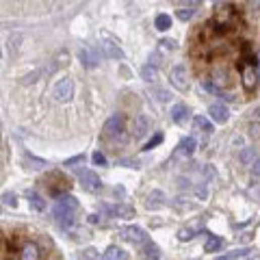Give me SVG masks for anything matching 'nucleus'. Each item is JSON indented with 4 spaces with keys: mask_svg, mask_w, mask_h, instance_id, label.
<instances>
[{
    "mask_svg": "<svg viewBox=\"0 0 260 260\" xmlns=\"http://www.w3.org/2000/svg\"><path fill=\"white\" fill-rule=\"evenodd\" d=\"M238 24H241V13H238L234 7H219V9L215 11L213 26L219 35L238 31Z\"/></svg>",
    "mask_w": 260,
    "mask_h": 260,
    "instance_id": "f257e3e1",
    "label": "nucleus"
},
{
    "mask_svg": "<svg viewBox=\"0 0 260 260\" xmlns=\"http://www.w3.org/2000/svg\"><path fill=\"white\" fill-rule=\"evenodd\" d=\"M52 96L56 102H70L72 96H74V81H72V78H61V81L54 85Z\"/></svg>",
    "mask_w": 260,
    "mask_h": 260,
    "instance_id": "f03ea898",
    "label": "nucleus"
},
{
    "mask_svg": "<svg viewBox=\"0 0 260 260\" xmlns=\"http://www.w3.org/2000/svg\"><path fill=\"white\" fill-rule=\"evenodd\" d=\"M78 178L87 191H100L102 189V180L98 178V173H93L91 169H81L78 171Z\"/></svg>",
    "mask_w": 260,
    "mask_h": 260,
    "instance_id": "7ed1b4c3",
    "label": "nucleus"
},
{
    "mask_svg": "<svg viewBox=\"0 0 260 260\" xmlns=\"http://www.w3.org/2000/svg\"><path fill=\"white\" fill-rule=\"evenodd\" d=\"M150 130V119L148 115H137L133 119V124H130V133H133L135 139H141V137H146Z\"/></svg>",
    "mask_w": 260,
    "mask_h": 260,
    "instance_id": "20e7f679",
    "label": "nucleus"
},
{
    "mask_svg": "<svg viewBox=\"0 0 260 260\" xmlns=\"http://www.w3.org/2000/svg\"><path fill=\"white\" fill-rule=\"evenodd\" d=\"M171 85L176 87V89L180 91H184V89H189V78H186V70H184V65H176V68L171 70Z\"/></svg>",
    "mask_w": 260,
    "mask_h": 260,
    "instance_id": "39448f33",
    "label": "nucleus"
},
{
    "mask_svg": "<svg viewBox=\"0 0 260 260\" xmlns=\"http://www.w3.org/2000/svg\"><path fill=\"white\" fill-rule=\"evenodd\" d=\"M108 215L117 217V219H133L135 217V208L128 204H113V206H102Z\"/></svg>",
    "mask_w": 260,
    "mask_h": 260,
    "instance_id": "423d86ee",
    "label": "nucleus"
},
{
    "mask_svg": "<svg viewBox=\"0 0 260 260\" xmlns=\"http://www.w3.org/2000/svg\"><path fill=\"white\" fill-rule=\"evenodd\" d=\"M78 211V200L74 195H61L54 206V213H76Z\"/></svg>",
    "mask_w": 260,
    "mask_h": 260,
    "instance_id": "0eeeda50",
    "label": "nucleus"
},
{
    "mask_svg": "<svg viewBox=\"0 0 260 260\" xmlns=\"http://www.w3.org/2000/svg\"><path fill=\"white\" fill-rule=\"evenodd\" d=\"M126 232V238L130 243H135V245H146L148 241H150V236L146 234V230L143 228H139V226H130V228H126L124 230Z\"/></svg>",
    "mask_w": 260,
    "mask_h": 260,
    "instance_id": "6e6552de",
    "label": "nucleus"
},
{
    "mask_svg": "<svg viewBox=\"0 0 260 260\" xmlns=\"http://www.w3.org/2000/svg\"><path fill=\"white\" fill-rule=\"evenodd\" d=\"M121 130H124V117H121V115H113L104 126V135L106 137H119Z\"/></svg>",
    "mask_w": 260,
    "mask_h": 260,
    "instance_id": "1a4fd4ad",
    "label": "nucleus"
},
{
    "mask_svg": "<svg viewBox=\"0 0 260 260\" xmlns=\"http://www.w3.org/2000/svg\"><path fill=\"white\" fill-rule=\"evenodd\" d=\"M208 113H211L213 121H217V124H226L230 119V111L226 104H211L208 106Z\"/></svg>",
    "mask_w": 260,
    "mask_h": 260,
    "instance_id": "9d476101",
    "label": "nucleus"
},
{
    "mask_svg": "<svg viewBox=\"0 0 260 260\" xmlns=\"http://www.w3.org/2000/svg\"><path fill=\"white\" fill-rule=\"evenodd\" d=\"M163 206H165V193L158 191V189L150 191L148 200H146V208H148V211H158V208H163Z\"/></svg>",
    "mask_w": 260,
    "mask_h": 260,
    "instance_id": "9b49d317",
    "label": "nucleus"
},
{
    "mask_svg": "<svg viewBox=\"0 0 260 260\" xmlns=\"http://www.w3.org/2000/svg\"><path fill=\"white\" fill-rule=\"evenodd\" d=\"M100 50L111 59H124V50L117 46V41H100Z\"/></svg>",
    "mask_w": 260,
    "mask_h": 260,
    "instance_id": "f8f14e48",
    "label": "nucleus"
},
{
    "mask_svg": "<svg viewBox=\"0 0 260 260\" xmlns=\"http://www.w3.org/2000/svg\"><path fill=\"white\" fill-rule=\"evenodd\" d=\"M78 59H81V63L85 65V68H89L93 70L98 65V54L93 52L91 48H83V50H78Z\"/></svg>",
    "mask_w": 260,
    "mask_h": 260,
    "instance_id": "ddd939ff",
    "label": "nucleus"
},
{
    "mask_svg": "<svg viewBox=\"0 0 260 260\" xmlns=\"http://www.w3.org/2000/svg\"><path fill=\"white\" fill-rule=\"evenodd\" d=\"M39 258H41V251L35 243H26L20 249V260H39Z\"/></svg>",
    "mask_w": 260,
    "mask_h": 260,
    "instance_id": "4468645a",
    "label": "nucleus"
},
{
    "mask_svg": "<svg viewBox=\"0 0 260 260\" xmlns=\"http://www.w3.org/2000/svg\"><path fill=\"white\" fill-rule=\"evenodd\" d=\"M54 217L63 230H72L76 226V213H54Z\"/></svg>",
    "mask_w": 260,
    "mask_h": 260,
    "instance_id": "2eb2a0df",
    "label": "nucleus"
},
{
    "mask_svg": "<svg viewBox=\"0 0 260 260\" xmlns=\"http://www.w3.org/2000/svg\"><path fill=\"white\" fill-rule=\"evenodd\" d=\"M189 117V106H184V104H176L171 108V119L176 121V124H182V121Z\"/></svg>",
    "mask_w": 260,
    "mask_h": 260,
    "instance_id": "dca6fc26",
    "label": "nucleus"
},
{
    "mask_svg": "<svg viewBox=\"0 0 260 260\" xmlns=\"http://www.w3.org/2000/svg\"><path fill=\"white\" fill-rule=\"evenodd\" d=\"M195 148H198V141H195L193 137H184V139L180 141V152H182L184 156H193Z\"/></svg>",
    "mask_w": 260,
    "mask_h": 260,
    "instance_id": "f3484780",
    "label": "nucleus"
},
{
    "mask_svg": "<svg viewBox=\"0 0 260 260\" xmlns=\"http://www.w3.org/2000/svg\"><path fill=\"white\" fill-rule=\"evenodd\" d=\"M104 260H128V254L121 247H115V245H111V247L104 251Z\"/></svg>",
    "mask_w": 260,
    "mask_h": 260,
    "instance_id": "a211bd4d",
    "label": "nucleus"
},
{
    "mask_svg": "<svg viewBox=\"0 0 260 260\" xmlns=\"http://www.w3.org/2000/svg\"><path fill=\"white\" fill-rule=\"evenodd\" d=\"M143 256H146L148 260H163L161 249H158L152 241H148V243H146V247H143Z\"/></svg>",
    "mask_w": 260,
    "mask_h": 260,
    "instance_id": "6ab92c4d",
    "label": "nucleus"
},
{
    "mask_svg": "<svg viewBox=\"0 0 260 260\" xmlns=\"http://www.w3.org/2000/svg\"><path fill=\"white\" fill-rule=\"evenodd\" d=\"M141 78L146 83H154L158 78V68H154V65H150V63L143 65V68H141Z\"/></svg>",
    "mask_w": 260,
    "mask_h": 260,
    "instance_id": "aec40b11",
    "label": "nucleus"
},
{
    "mask_svg": "<svg viewBox=\"0 0 260 260\" xmlns=\"http://www.w3.org/2000/svg\"><path fill=\"white\" fill-rule=\"evenodd\" d=\"M26 198H28V202H31V206L35 208V211H43V208H46V202H43V198H41V195H37V193H35V191H28L26 193Z\"/></svg>",
    "mask_w": 260,
    "mask_h": 260,
    "instance_id": "412c9836",
    "label": "nucleus"
},
{
    "mask_svg": "<svg viewBox=\"0 0 260 260\" xmlns=\"http://www.w3.org/2000/svg\"><path fill=\"white\" fill-rule=\"evenodd\" d=\"M154 26L158 28V31H169L171 28V18L167 16V13H158L156 20H154Z\"/></svg>",
    "mask_w": 260,
    "mask_h": 260,
    "instance_id": "4be33fe9",
    "label": "nucleus"
},
{
    "mask_svg": "<svg viewBox=\"0 0 260 260\" xmlns=\"http://www.w3.org/2000/svg\"><path fill=\"white\" fill-rule=\"evenodd\" d=\"M193 128L195 130H202V133H213V124L206 117H202V115H198V117L193 119Z\"/></svg>",
    "mask_w": 260,
    "mask_h": 260,
    "instance_id": "5701e85b",
    "label": "nucleus"
},
{
    "mask_svg": "<svg viewBox=\"0 0 260 260\" xmlns=\"http://www.w3.org/2000/svg\"><path fill=\"white\" fill-rule=\"evenodd\" d=\"M152 93L156 96L158 102H169V100H171V93H169L167 89H163V87H154V89H152Z\"/></svg>",
    "mask_w": 260,
    "mask_h": 260,
    "instance_id": "b1692460",
    "label": "nucleus"
},
{
    "mask_svg": "<svg viewBox=\"0 0 260 260\" xmlns=\"http://www.w3.org/2000/svg\"><path fill=\"white\" fill-rule=\"evenodd\" d=\"M81 260H104L102 256L98 254V249H93V247H87L83 254H81Z\"/></svg>",
    "mask_w": 260,
    "mask_h": 260,
    "instance_id": "393cba45",
    "label": "nucleus"
},
{
    "mask_svg": "<svg viewBox=\"0 0 260 260\" xmlns=\"http://www.w3.org/2000/svg\"><path fill=\"white\" fill-rule=\"evenodd\" d=\"M221 243H223V241H221L219 236H211V238L206 241V247H204V249H206V251H217V249L221 247Z\"/></svg>",
    "mask_w": 260,
    "mask_h": 260,
    "instance_id": "a878e982",
    "label": "nucleus"
},
{
    "mask_svg": "<svg viewBox=\"0 0 260 260\" xmlns=\"http://www.w3.org/2000/svg\"><path fill=\"white\" fill-rule=\"evenodd\" d=\"M238 158H241V163H243V165H251V163H254V148L243 150V152H241V156H238Z\"/></svg>",
    "mask_w": 260,
    "mask_h": 260,
    "instance_id": "bb28decb",
    "label": "nucleus"
},
{
    "mask_svg": "<svg viewBox=\"0 0 260 260\" xmlns=\"http://www.w3.org/2000/svg\"><path fill=\"white\" fill-rule=\"evenodd\" d=\"M171 50H176V41H171V39L158 41V52H171Z\"/></svg>",
    "mask_w": 260,
    "mask_h": 260,
    "instance_id": "cd10ccee",
    "label": "nucleus"
},
{
    "mask_svg": "<svg viewBox=\"0 0 260 260\" xmlns=\"http://www.w3.org/2000/svg\"><path fill=\"white\" fill-rule=\"evenodd\" d=\"M195 236V228H180L178 230V238L180 241H191Z\"/></svg>",
    "mask_w": 260,
    "mask_h": 260,
    "instance_id": "c85d7f7f",
    "label": "nucleus"
},
{
    "mask_svg": "<svg viewBox=\"0 0 260 260\" xmlns=\"http://www.w3.org/2000/svg\"><path fill=\"white\" fill-rule=\"evenodd\" d=\"M247 254V249H238V251H232V254H226V256H219V258H215V260H236V258H241Z\"/></svg>",
    "mask_w": 260,
    "mask_h": 260,
    "instance_id": "c756f323",
    "label": "nucleus"
},
{
    "mask_svg": "<svg viewBox=\"0 0 260 260\" xmlns=\"http://www.w3.org/2000/svg\"><path fill=\"white\" fill-rule=\"evenodd\" d=\"M178 20H182V22H186V20H191L193 18V9L191 7H186V9H178Z\"/></svg>",
    "mask_w": 260,
    "mask_h": 260,
    "instance_id": "7c9ffc66",
    "label": "nucleus"
},
{
    "mask_svg": "<svg viewBox=\"0 0 260 260\" xmlns=\"http://www.w3.org/2000/svg\"><path fill=\"white\" fill-rule=\"evenodd\" d=\"M93 163H96V165H100V167H106V158H104V154H102V152H93Z\"/></svg>",
    "mask_w": 260,
    "mask_h": 260,
    "instance_id": "2f4dec72",
    "label": "nucleus"
},
{
    "mask_svg": "<svg viewBox=\"0 0 260 260\" xmlns=\"http://www.w3.org/2000/svg\"><path fill=\"white\" fill-rule=\"evenodd\" d=\"M3 200H5V204H7V206H11V208H13V206H18V200H16V195H13V193H5V195H3Z\"/></svg>",
    "mask_w": 260,
    "mask_h": 260,
    "instance_id": "473e14b6",
    "label": "nucleus"
},
{
    "mask_svg": "<svg viewBox=\"0 0 260 260\" xmlns=\"http://www.w3.org/2000/svg\"><path fill=\"white\" fill-rule=\"evenodd\" d=\"M251 176H254V178H260V156L256 158L254 163H251Z\"/></svg>",
    "mask_w": 260,
    "mask_h": 260,
    "instance_id": "72a5a7b5",
    "label": "nucleus"
},
{
    "mask_svg": "<svg viewBox=\"0 0 260 260\" xmlns=\"http://www.w3.org/2000/svg\"><path fill=\"white\" fill-rule=\"evenodd\" d=\"M85 161V156L83 154H78V156H74V158H70V161H65L63 165H68V167H74L76 163H83Z\"/></svg>",
    "mask_w": 260,
    "mask_h": 260,
    "instance_id": "f704fd0d",
    "label": "nucleus"
},
{
    "mask_svg": "<svg viewBox=\"0 0 260 260\" xmlns=\"http://www.w3.org/2000/svg\"><path fill=\"white\" fill-rule=\"evenodd\" d=\"M161 141H163V135H156V137H154V139H152V141H150V143H148V146H146V148H143V150H152V148H154V146H158V143H161Z\"/></svg>",
    "mask_w": 260,
    "mask_h": 260,
    "instance_id": "c9c22d12",
    "label": "nucleus"
},
{
    "mask_svg": "<svg viewBox=\"0 0 260 260\" xmlns=\"http://www.w3.org/2000/svg\"><path fill=\"white\" fill-rule=\"evenodd\" d=\"M195 195H198L200 200H206L208 198V189L206 186H198V189H195Z\"/></svg>",
    "mask_w": 260,
    "mask_h": 260,
    "instance_id": "e433bc0d",
    "label": "nucleus"
},
{
    "mask_svg": "<svg viewBox=\"0 0 260 260\" xmlns=\"http://www.w3.org/2000/svg\"><path fill=\"white\" fill-rule=\"evenodd\" d=\"M182 3H184L186 7H191V9H193V7H200V5H202V0H182Z\"/></svg>",
    "mask_w": 260,
    "mask_h": 260,
    "instance_id": "4c0bfd02",
    "label": "nucleus"
},
{
    "mask_svg": "<svg viewBox=\"0 0 260 260\" xmlns=\"http://www.w3.org/2000/svg\"><path fill=\"white\" fill-rule=\"evenodd\" d=\"M89 221H91V223H100V215H91Z\"/></svg>",
    "mask_w": 260,
    "mask_h": 260,
    "instance_id": "58836bf2",
    "label": "nucleus"
},
{
    "mask_svg": "<svg viewBox=\"0 0 260 260\" xmlns=\"http://www.w3.org/2000/svg\"><path fill=\"white\" fill-rule=\"evenodd\" d=\"M215 3H219V0H215Z\"/></svg>",
    "mask_w": 260,
    "mask_h": 260,
    "instance_id": "ea45409f",
    "label": "nucleus"
}]
</instances>
